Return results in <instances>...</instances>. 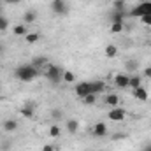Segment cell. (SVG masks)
<instances>
[{"instance_id":"20","label":"cell","mask_w":151,"mask_h":151,"mask_svg":"<svg viewBox=\"0 0 151 151\" xmlns=\"http://www.w3.org/2000/svg\"><path fill=\"white\" fill-rule=\"evenodd\" d=\"M125 16H127V12H119V11H114L113 9V12H111V23H123Z\"/></svg>"},{"instance_id":"17","label":"cell","mask_w":151,"mask_h":151,"mask_svg":"<svg viewBox=\"0 0 151 151\" xmlns=\"http://www.w3.org/2000/svg\"><path fill=\"white\" fill-rule=\"evenodd\" d=\"M128 86L132 88V90H135V88H139V86H142V77L137 74H130V81H128Z\"/></svg>"},{"instance_id":"13","label":"cell","mask_w":151,"mask_h":151,"mask_svg":"<svg viewBox=\"0 0 151 151\" xmlns=\"http://www.w3.org/2000/svg\"><path fill=\"white\" fill-rule=\"evenodd\" d=\"M37 11L35 9H28L25 14H23V23L25 25H32V23H35V19H37Z\"/></svg>"},{"instance_id":"37","label":"cell","mask_w":151,"mask_h":151,"mask_svg":"<svg viewBox=\"0 0 151 151\" xmlns=\"http://www.w3.org/2000/svg\"><path fill=\"white\" fill-rule=\"evenodd\" d=\"M139 2H146V0H139Z\"/></svg>"},{"instance_id":"27","label":"cell","mask_w":151,"mask_h":151,"mask_svg":"<svg viewBox=\"0 0 151 151\" xmlns=\"http://www.w3.org/2000/svg\"><path fill=\"white\" fill-rule=\"evenodd\" d=\"M63 81L69 83V84L76 83V74L72 72V70H63Z\"/></svg>"},{"instance_id":"35","label":"cell","mask_w":151,"mask_h":151,"mask_svg":"<svg viewBox=\"0 0 151 151\" xmlns=\"http://www.w3.org/2000/svg\"><path fill=\"white\" fill-rule=\"evenodd\" d=\"M4 55H5V44H2V42H0V58H2Z\"/></svg>"},{"instance_id":"24","label":"cell","mask_w":151,"mask_h":151,"mask_svg":"<svg viewBox=\"0 0 151 151\" xmlns=\"http://www.w3.org/2000/svg\"><path fill=\"white\" fill-rule=\"evenodd\" d=\"M83 104H84V106H95V104H97V95H95V93L86 95V97L83 99Z\"/></svg>"},{"instance_id":"30","label":"cell","mask_w":151,"mask_h":151,"mask_svg":"<svg viewBox=\"0 0 151 151\" xmlns=\"http://www.w3.org/2000/svg\"><path fill=\"white\" fill-rule=\"evenodd\" d=\"M141 23L146 25V27H151V14H144V16L141 18Z\"/></svg>"},{"instance_id":"15","label":"cell","mask_w":151,"mask_h":151,"mask_svg":"<svg viewBox=\"0 0 151 151\" xmlns=\"http://www.w3.org/2000/svg\"><path fill=\"white\" fill-rule=\"evenodd\" d=\"M47 62H49V60H47V56H34L30 63H32L35 69H40V67H47V65H49Z\"/></svg>"},{"instance_id":"7","label":"cell","mask_w":151,"mask_h":151,"mask_svg":"<svg viewBox=\"0 0 151 151\" xmlns=\"http://www.w3.org/2000/svg\"><path fill=\"white\" fill-rule=\"evenodd\" d=\"M19 114H21L23 118H27V119H34V116H35V104H34V102H27V104L19 109Z\"/></svg>"},{"instance_id":"21","label":"cell","mask_w":151,"mask_h":151,"mask_svg":"<svg viewBox=\"0 0 151 151\" xmlns=\"http://www.w3.org/2000/svg\"><path fill=\"white\" fill-rule=\"evenodd\" d=\"M12 34H14V35H18V37H25V35L28 34V30H27V25H25V23H21V25H16V27L12 28Z\"/></svg>"},{"instance_id":"11","label":"cell","mask_w":151,"mask_h":151,"mask_svg":"<svg viewBox=\"0 0 151 151\" xmlns=\"http://www.w3.org/2000/svg\"><path fill=\"white\" fill-rule=\"evenodd\" d=\"M18 121L16 119H12V118H7V119H4V123H2V130L4 132H7V134H12V132H16L18 130Z\"/></svg>"},{"instance_id":"5","label":"cell","mask_w":151,"mask_h":151,"mask_svg":"<svg viewBox=\"0 0 151 151\" xmlns=\"http://www.w3.org/2000/svg\"><path fill=\"white\" fill-rule=\"evenodd\" d=\"M74 93L76 97H79V99H84L86 95H90L91 91H90V81H81V83H77L74 88Z\"/></svg>"},{"instance_id":"18","label":"cell","mask_w":151,"mask_h":151,"mask_svg":"<svg viewBox=\"0 0 151 151\" xmlns=\"http://www.w3.org/2000/svg\"><path fill=\"white\" fill-rule=\"evenodd\" d=\"M104 53H106L107 58H116L119 51H118V46H116V44H107L106 49H104Z\"/></svg>"},{"instance_id":"16","label":"cell","mask_w":151,"mask_h":151,"mask_svg":"<svg viewBox=\"0 0 151 151\" xmlns=\"http://www.w3.org/2000/svg\"><path fill=\"white\" fill-rule=\"evenodd\" d=\"M137 69H139V62H137V60H127V62H125V70H127V74H135Z\"/></svg>"},{"instance_id":"32","label":"cell","mask_w":151,"mask_h":151,"mask_svg":"<svg viewBox=\"0 0 151 151\" xmlns=\"http://www.w3.org/2000/svg\"><path fill=\"white\" fill-rule=\"evenodd\" d=\"M142 76L148 77V79H151V67H146V69L142 70Z\"/></svg>"},{"instance_id":"2","label":"cell","mask_w":151,"mask_h":151,"mask_svg":"<svg viewBox=\"0 0 151 151\" xmlns=\"http://www.w3.org/2000/svg\"><path fill=\"white\" fill-rule=\"evenodd\" d=\"M44 77L51 83V84H60L63 81V69L60 65H55V63H49L44 70Z\"/></svg>"},{"instance_id":"31","label":"cell","mask_w":151,"mask_h":151,"mask_svg":"<svg viewBox=\"0 0 151 151\" xmlns=\"http://www.w3.org/2000/svg\"><path fill=\"white\" fill-rule=\"evenodd\" d=\"M11 150V142L9 141H2L0 142V151H9Z\"/></svg>"},{"instance_id":"14","label":"cell","mask_w":151,"mask_h":151,"mask_svg":"<svg viewBox=\"0 0 151 151\" xmlns=\"http://www.w3.org/2000/svg\"><path fill=\"white\" fill-rule=\"evenodd\" d=\"M104 104L109 106L111 109H113V107H118V104H119V97H118L116 93H107V95L104 97Z\"/></svg>"},{"instance_id":"3","label":"cell","mask_w":151,"mask_h":151,"mask_svg":"<svg viewBox=\"0 0 151 151\" xmlns=\"http://www.w3.org/2000/svg\"><path fill=\"white\" fill-rule=\"evenodd\" d=\"M128 14H130L132 18H142L144 14H151V0L139 2V5H135Z\"/></svg>"},{"instance_id":"23","label":"cell","mask_w":151,"mask_h":151,"mask_svg":"<svg viewBox=\"0 0 151 151\" xmlns=\"http://www.w3.org/2000/svg\"><path fill=\"white\" fill-rule=\"evenodd\" d=\"M47 134H49V137L56 139V137H60V135H62V128H60L58 125H51V127H49V132H47Z\"/></svg>"},{"instance_id":"25","label":"cell","mask_w":151,"mask_h":151,"mask_svg":"<svg viewBox=\"0 0 151 151\" xmlns=\"http://www.w3.org/2000/svg\"><path fill=\"white\" fill-rule=\"evenodd\" d=\"M25 39H27L28 44H35L39 39H40V34H37V32H28V34L25 35Z\"/></svg>"},{"instance_id":"34","label":"cell","mask_w":151,"mask_h":151,"mask_svg":"<svg viewBox=\"0 0 151 151\" xmlns=\"http://www.w3.org/2000/svg\"><path fill=\"white\" fill-rule=\"evenodd\" d=\"M21 0H4V4L5 5H16V4H19Z\"/></svg>"},{"instance_id":"12","label":"cell","mask_w":151,"mask_h":151,"mask_svg":"<svg viewBox=\"0 0 151 151\" xmlns=\"http://www.w3.org/2000/svg\"><path fill=\"white\" fill-rule=\"evenodd\" d=\"M132 93H134V97H135L137 100H141V102H146V100L150 99V93H148V90H146L144 86H139V88L132 90Z\"/></svg>"},{"instance_id":"26","label":"cell","mask_w":151,"mask_h":151,"mask_svg":"<svg viewBox=\"0 0 151 151\" xmlns=\"http://www.w3.org/2000/svg\"><path fill=\"white\" fill-rule=\"evenodd\" d=\"M125 5H127V2H125V0H113V9H114V11L125 12Z\"/></svg>"},{"instance_id":"4","label":"cell","mask_w":151,"mask_h":151,"mask_svg":"<svg viewBox=\"0 0 151 151\" xmlns=\"http://www.w3.org/2000/svg\"><path fill=\"white\" fill-rule=\"evenodd\" d=\"M51 11L58 16H67L69 14V4L67 0H51Z\"/></svg>"},{"instance_id":"6","label":"cell","mask_w":151,"mask_h":151,"mask_svg":"<svg viewBox=\"0 0 151 151\" xmlns=\"http://www.w3.org/2000/svg\"><path fill=\"white\" fill-rule=\"evenodd\" d=\"M107 118L111 119V121H123L125 118H127V111L123 109V107H113L109 113H107Z\"/></svg>"},{"instance_id":"8","label":"cell","mask_w":151,"mask_h":151,"mask_svg":"<svg viewBox=\"0 0 151 151\" xmlns=\"http://www.w3.org/2000/svg\"><path fill=\"white\" fill-rule=\"evenodd\" d=\"M91 134H93V137H106V135L109 134V128H107V125H106L104 121H99V123L91 128Z\"/></svg>"},{"instance_id":"19","label":"cell","mask_w":151,"mask_h":151,"mask_svg":"<svg viewBox=\"0 0 151 151\" xmlns=\"http://www.w3.org/2000/svg\"><path fill=\"white\" fill-rule=\"evenodd\" d=\"M65 128H67V132H69L70 135H74L76 132L79 130V123H77V119H67Z\"/></svg>"},{"instance_id":"1","label":"cell","mask_w":151,"mask_h":151,"mask_svg":"<svg viewBox=\"0 0 151 151\" xmlns=\"http://www.w3.org/2000/svg\"><path fill=\"white\" fill-rule=\"evenodd\" d=\"M14 77L19 79V81H23V83H30V81H34V79L39 77V69H35L32 63L19 65V67H16V70H14Z\"/></svg>"},{"instance_id":"29","label":"cell","mask_w":151,"mask_h":151,"mask_svg":"<svg viewBox=\"0 0 151 151\" xmlns=\"http://www.w3.org/2000/svg\"><path fill=\"white\" fill-rule=\"evenodd\" d=\"M7 27H9V19H5V18L0 16V32H5Z\"/></svg>"},{"instance_id":"36","label":"cell","mask_w":151,"mask_h":151,"mask_svg":"<svg viewBox=\"0 0 151 151\" xmlns=\"http://www.w3.org/2000/svg\"><path fill=\"white\" fill-rule=\"evenodd\" d=\"M144 151H151V144H148V146L144 148Z\"/></svg>"},{"instance_id":"22","label":"cell","mask_w":151,"mask_h":151,"mask_svg":"<svg viewBox=\"0 0 151 151\" xmlns=\"http://www.w3.org/2000/svg\"><path fill=\"white\" fill-rule=\"evenodd\" d=\"M51 119H55V121H60V119H63L65 118V113H63V109H60V107H55V109H51Z\"/></svg>"},{"instance_id":"28","label":"cell","mask_w":151,"mask_h":151,"mask_svg":"<svg viewBox=\"0 0 151 151\" xmlns=\"http://www.w3.org/2000/svg\"><path fill=\"white\" fill-rule=\"evenodd\" d=\"M123 30H125V25L123 23H113L111 25V32L113 34H121Z\"/></svg>"},{"instance_id":"10","label":"cell","mask_w":151,"mask_h":151,"mask_svg":"<svg viewBox=\"0 0 151 151\" xmlns=\"http://www.w3.org/2000/svg\"><path fill=\"white\" fill-rule=\"evenodd\" d=\"M107 88V84H106V81H90V91L91 93H95V95H99V93H104V90Z\"/></svg>"},{"instance_id":"9","label":"cell","mask_w":151,"mask_h":151,"mask_svg":"<svg viewBox=\"0 0 151 151\" xmlns=\"http://www.w3.org/2000/svg\"><path fill=\"white\" fill-rule=\"evenodd\" d=\"M128 81H130V74H118V76H114V86H116V88H119V90L130 88V86H128Z\"/></svg>"},{"instance_id":"33","label":"cell","mask_w":151,"mask_h":151,"mask_svg":"<svg viewBox=\"0 0 151 151\" xmlns=\"http://www.w3.org/2000/svg\"><path fill=\"white\" fill-rule=\"evenodd\" d=\"M55 144H46V146H42V151H55Z\"/></svg>"}]
</instances>
